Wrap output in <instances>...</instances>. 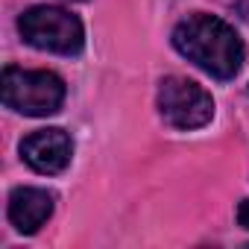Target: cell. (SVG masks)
<instances>
[{
	"mask_svg": "<svg viewBox=\"0 0 249 249\" xmlns=\"http://www.w3.org/2000/svg\"><path fill=\"white\" fill-rule=\"evenodd\" d=\"M237 223H240L243 229H249V199L240 202V208H237Z\"/></svg>",
	"mask_w": 249,
	"mask_h": 249,
	"instance_id": "cell-7",
	"label": "cell"
},
{
	"mask_svg": "<svg viewBox=\"0 0 249 249\" xmlns=\"http://www.w3.org/2000/svg\"><path fill=\"white\" fill-rule=\"evenodd\" d=\"M0 97L3 106L30 117L56 114L65 103V82L53 71H24L6 68L0 79Z\"/></svg>",
	"mask_w": 249,
	"mask_h": 249,
	"instance_id": "cell-2",
	"label": "cell"
},
{
	"mask_svg": "<svg viewBox=\"0 0 249 249\" xmlns=\"http://www.w3.org/2000/svg\"><path fill=\"white\" fill-rule=\"evenodd\" d=\"M173 47L214 79H231L243 65L240 36L214 15H188L173 30Z\"/></svg>",
	"mask_w": 249,
	"mask_h": 249,
	"instance_id": "cell-1",
	"label": "cell"
},
{
	"mask_svg": "<svg viewBox=\"0 0 249 249\" xmlns=\"http://www.w3.org/2000/svg\"><path fill=\"white\" fill-rule=\"evenodd\" d=\"M53 214V194L41 188H15L9 196V220L18 231L36 234Z\"/></svg>",
	"mask_w": 249,
	"mask_h": 249,
	"instance_id": "cell-6",
	"label": "cell"
},
{
	"mask_svg": "<svg viewBox=\"0 0 249 249\" xmlns=\"http://www.w3.org/2000/svg\"><path fill=\"white\" fill-rule=\"evenodd\" d=\"M159 111L167 126L191 132L214 117V100L199 82L185 76H167L159 88Z\"/></svg>",
	"mask_w": 249,
	"mask_h": 249,
	"instance_id": "cell-4",
	"label": "cell"
},
{
	"mask_svg": "<svg viewBox=\"0 0 249 249\" xmlns=\"http://www.w3.org/2000/svg\"><path fill=\"white\" fill-rule=\"evenodd\" d=\"M18 30L27 44L59 53V56H76L85 47V30L76 15L59 9V6H33L18 18Z\"/></svg>",
	"mask_w": 249,
	"mask_h": 249,
	"instance_id": "cell-3",
	"label": "cell"
},
{
	"mask_svg": "<svg viewBox=\"0 0 249 249\" xmlns=\"http://www.w3.org/2000/svg\"><path fill=\"white\" fill-rule=\"evenodd\" d=\"M24 161L38 173H62L73 159V141L65 129H38L21 141Z\"/></svg>",
	"mask_w": 249,
	"mask_h": 249,
	"instance_id": "cell-5",
	"label": "cell"
}]
</instances>
